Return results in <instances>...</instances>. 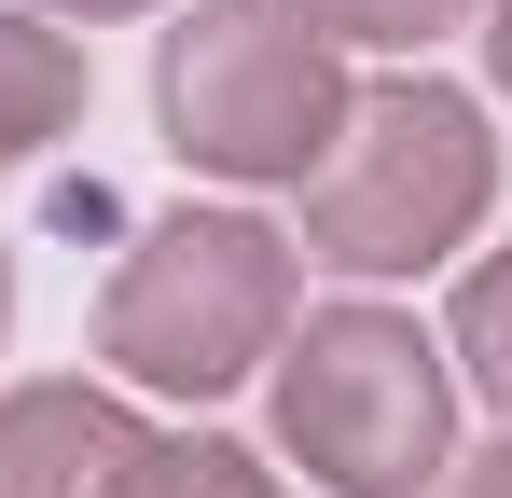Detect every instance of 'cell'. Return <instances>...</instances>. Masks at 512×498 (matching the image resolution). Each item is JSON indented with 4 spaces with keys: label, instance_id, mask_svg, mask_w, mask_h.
I'll list each match as a JSON object with an SVG mask.
<instances>
[{
    "label": "cell",
    "instance_id": "1",
    "mask_svg": "<svg viewBox=\"0 0 512 498\" xmlns=\"http://www.w3.org/2000/svg\"><path fill=\"white\" fill-rule=\"evenodd\" d=\"M499 194V139L457 83H388V97H346V139L305 180V249L346 277H402L485 222Z\"/></svg>",
    "mask_w": 512,
    "mask_h": 498
},
{
    "label": "cell",
    "instance_id": "2",
    "mask_svg": "<svg viewBox=\"0 0 512 498\" xmlns=\"http://www.w3.org/2000/svg\"><path fill=\"white\" fill-rule=\"evenodd\" d=\"M277 443L305 457V485L333 498H416L457 443L443 346L388 305H333L277 346Z\"/></svg>",
    "mask_w": 512,
    "mask_h": 498
},
{
    "label": "cell",
    "instance_id": "3",
    "mask_svg": "<svg viewBox=\"0 0 512 498\" xmlns=\"http://www.w3.org/2000/svg\"><path fill=\"white\" fill-rule=\"evenodd\" d=\"M167 139L222 180H319V153L346 139V70L291 0H194L167 28Z\"/></svg>",
    "mask_w": 512,
    "mask_h": 498
},
{
    "label": "cell",
    "instance_id": "4",
    "mask_svg": "<svg viewBox=\"0 0 512 498\" xmlns=\"http://www.w3.org/2000/svg\"><path fill=\"white\" fill-rule=\"evenodd\" d=\"M277 332H291V249L236 208H208V222H153L125 249V277L97 305V360H125L167 402H208L250 360H277Z\"/></svg>",
    "mask_w": 512,
    "mask_h": 498
},
{
    "label": "cell",
    "instance_id": "5",
    "mask_svg": "<svg viewBox=\"0 0 512 498\" xmlns=\"http://www.w3.org/2000/svg\"><path fill=\"white\" fill-rule=\"evenodd\" d=\"M139 415L111 388H14L0 402V498H111L139 471Z\"/></svg>",
    "mask_w": 512,
    "mask_h": 498
},
{
    "label": "cell",
    "instance_id": "6",
    "mask_svg": "<svg viewBox=\"0 0 512 498\" xmlns=\"http://www.w3.org/2000/svg\"><path fill=\"white\" fill-rule=\"evenodd\" d=\"M70 111H84V56L42 14L0 0V166H28L42 139H70Z\"/></svg>",
    "mask_w": 512,
    "mask_h": 498
},
{
    "label": "cell",
    "instance_id": "7",
    "mask_svg": "<svg viewBox=\"0 0 512 498\" xmlns=\"http://www.w3.org/2000/svg\"><path fill=\"white\" fill-rule=\"evenodd\" d=\"M111 498H277V471L236 457V443H139V471Z\"/></svg>",
    "mask_w": 512,
    "mask_h": 498
},
{
    "label": "cell",
    "instance_id": "8",
    "mask_svg": "<svg viewBox=\"0 0 512 498\" xmlns=\"http://www.w3.org/2000/svg\"><path fill=\"white\" fill-rule=\"evenodd\" d=\"M457 360H471V388L512 415V249L457 277Z\"/></svg>",
    "mask_w": 512,
    "mask_h": 498
},
{
    "label": "cell",
    "instance_id": "9",
    "mask_svg": "<svg viewBox=\"0 0 512 498\" xmlns=\"http://www.w3.org/2000/svg\"><path fill=\"white\" fill-rule=\"evenodd\" d=\"M319 42H429V28H457L471 0H291Z\"/></svg>",
    "mask_w": 512,
    "mask_h": 498
},
{
    "label": "cell",
    "instance_id": "10",
    "mask_svg": "<svg viewBox=\"0 0 512 498\" xmlns=\"http://www.w3.org/2000/svg\"><path fill=\"white\" fill-rule=\"evenodd\" d=\"M457 498H512V443H499V457H471V471H457Z\"/></svg>",
    "mask_w": 512,
    "mask_h": 498
},
{
    "label": "cell",
    "instance_id": "11",
    "mask_svg": "<svg viewBox=\"0 0 512 498\" xmlns=\"http://www.w3.org/2000/svg\"><path fill=\"white\" fill-rule=\"evenodd\" d=\"M485 42H499V83H512V0H499V28H485Z\"/></svg>",
    "mask_w": 512,
    "mask_h": 498
},
{
    "label": "cell",
    "instance_id": "12",
    "mask_svg": "<svg viewBox=\"0 0 512 498\" xmlns=\"http://www.w3.org/2000/svg\"><path fill=\"white\" fill-rule=\"evenodd\" d=\"M56 14H139V0H56Z\"/></svg>",
    "mask_w": 512,
    "mask_h": 498
},
{
    "label": "cell",
    "instance_id": "13",
    "mask_svg": "<svg viewBox=\"0 0 512 498\" xmlns=\"http://www.w3.org/2000/svg\"><path fill=\"white\" fill-rule=\"evenodd\" d=\"M0 305H14V263H0Z\"/></svg>",
    "mask_w": 512,
    "mask_h": 498
}]
</instances>
